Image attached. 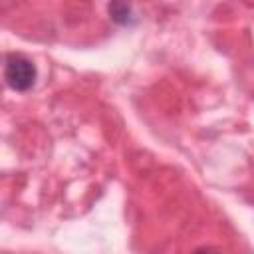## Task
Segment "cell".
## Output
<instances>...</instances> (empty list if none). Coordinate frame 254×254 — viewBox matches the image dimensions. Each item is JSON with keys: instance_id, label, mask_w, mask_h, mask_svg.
<instances>
[{"instance_id": "obj_1", "label": "cell", "mask_w": 254, "mask_h": 254, "mask_svg": "<svg viewBox=\"0 0 254 254\" xmlns=\"http://www.w3.org/2000/svg\"><path fill=\"white\" fill-rule=\"evenodd\" d=\"M36 65L22 54H8L4 60V79L14 91H28L36 83Z\"/></svg>"}, {"instance_id": "obj_2", "label": "cell", "mask_w": 254, "mask_h": 254, "mask_svg": "<svg viewBox=\"0 0 254 254\" xmlns=\"http://www.w3.org/2000/svg\"><path fill=\"white\" fill-rule=\"evenodd\" d=\"M109 16L119 26H133L137 24V16L129 0H111L109 2Z\"/></svg>"}]
</instances>
